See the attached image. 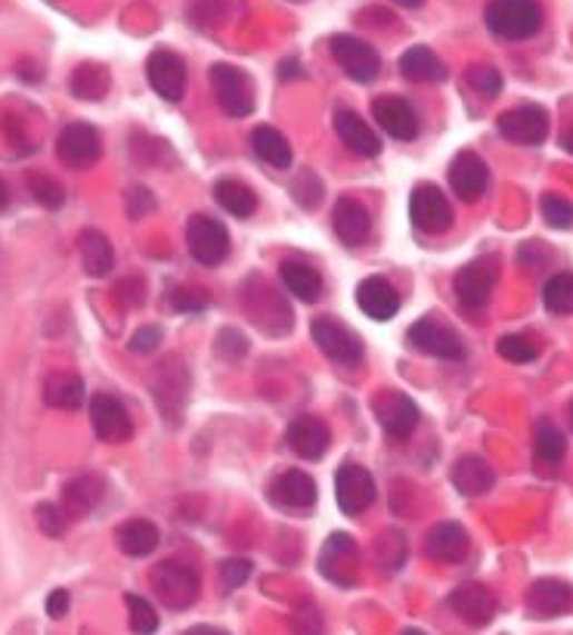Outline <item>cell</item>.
<instances>
[{
    "label": "cell",
    "instance_id": "2e32d148",
    "mask_svg": "<svg viewBox=\"0 0 573 635\" xmlns=\"http://www.w3.org/2000/svg\"><path fill=\"white\" fill-rule=\"evenodd\" d=\"M357 543L354 536L332 534L319 552V574L335 586H357Z\"/></svg>",
    "mask_w": 573,
    "mask_h": 635
},
{
    "label": "cell",
    "instance_id": "816d5d0a",
    "mask_svg": "<svg viewBox=\"0 0 573 635\" xmlns=\"http://www.w3.org/2000/svg\"><path fill=\"white\" fill-rule=\"evenodd\" d=\"M118 301L125 304V307H137V304H144V282L140 279H125V282H118Z\"/></svg>",
    "mask_w": 573,
    "mask_h": 635
},
{
    "label": "cell",
    "instance_id": "9a60e30c",
    "mask_svg": "<svg viewBox=\"0 0 573 635\" xmlns=\"http://www.w3.org/2000/svg\"><path fill=\"white\" fill-rule=\"evenodd\" d=\"M524 607L533 621H555L573 611V586L559 577H543L531 583L524 595Z\"/></svg>",
    "mask_w": 573,
    "mask_h": 635
},
{
    "label": "cell",
    "instance_id": "680465c9",
    "mask_svg": "<svg viewBox=\"0 0 573 635\" xmlns=\"http://www.w3.org/2000/svg\"><path fill=\"white\" fill-rule=\"evenodd\" d=\"M561 146H564V149H567V152L573 156V128L564 130V137H561Z\"/></svg>",
    "mask_w": 573,
    "mask_h": 635
},
{
    "label": "cell",
    "instance_id": "ba28073f",
    "mask_svg": "<svg viewBox=\"0 0 573 635\" xmlns=\"http://www.w3.org/2000/svg\"><path fill=\"white\" fill-rule=\"evenodd\" d=\"M409 345L428 354V357H437V360H465V341L462 335L446 326L441 319L422 317L418 323H413V329L406 333Z\"/></svg>",
    "mask_w": 573,
    "mask_h": 635
},
{
    "label": "cell",
    "instance_id": "7bdbcfd3",
    "mask_svg": "<svg viewBox=\"0 0 573 635\" xmlns=\"http://www.w3.org/2000/svg\"><path fill=\"white\" fill-rule=\"evenodd\" d=\"M465 85L472 87L474 93H481L484 100H493V97H500L502 75H500V69L477 62V66H472V69L465 72Z\"/></svg>",
    "mask_w": 573,
    "mask_h": 635
},
{
    "label": "cell",
    "instance_id": "8992f818",
    "mask_svg": "<svg viewBox=\"0 0 573 635\" xmlns=\"http://www.w3.org/2000/svg\"><path fill=\"white\" fill-rule=\"evenodd\" d=\"M57 156L59 161H62L66 168H72V171L93 168L102 156L100 130L93 128V125H85V121L66 125L57 137Z\"/></svg>",
    "mask_w": 573,
    "mask_h": 635
},
{
    "label": "cell",
    "instance_id": "7a4b0ae2",
    "mask_svg": "<svg viewBox=\"0 0 573 635\" xmlns=\"http://www.w3.org/2000/svg\"><path fill=\"white\" fill-rule=\"evenodd\" d=\"M149 388H152V397H156L158 413H161L165 419L171 421V425H177V421L184 419V409H187V400H189L187 363L180 360L177 354L165 357V360L156 366V373H152V381H149Z\"/></svg>",
    "mask_w": 573,
    "mask_h": 635
},
{
    "label": "cell",
    "instance_id": "8d00e7d4",
    "mask_svg": "<svg viewBox=\"0 0 573 635\" xmlns=\"http://www.w3.org/2000/svg\"><path fill=\"white\" fill-rule=\"evenodd\" d=\"M72 93L78 100H102L109 93V72L97 62H85L72 72Z\"/></svg>",
    "mask_w": 573,
    "mask_h": 635
},
{
    "label": "cell",
    "instance_id": "6da1fadb",
    "mask_svg": "<svg viewBox=\"0 0 573 635\" xmlns=\"http://www.w3.org/2000/svg\"><path fill=\"white\" fill-rule=\"evenodd\" d=\"M484 22L496 38L527 41L543 29V7L540 0H490Z\"/></svg>",
    "mask_w": 573,
    "mask_h": 635
},
{
    "label": "cell",
    "instance_id": "7402d4cb",
    "mask_svg": "<svg viewBox=\"0 0 573 635\" xmlns=\"http://www.w3.org/2000/svg\"><path fill=\"white\" fill-rule=\"evenodd\" d=\"M375 416L382 421V428L397 440L409 437L418 428V406L403 390H382V397L375 400Z\"/></svg>",
    "mask_w": 573,
    "mask_h": 635
},
{
    "label": "cell",
    "instance_id": "b9f144b4",
    "mask_svg": "<svg viewBox=\"0 0 573 635\" xmlns=\"http://www.w3.org/2000/svg\"><path fill=\"white\" fill-rule=\"evenodd\" d=\"M540 211H543V220L552 230H571L573 227V202L559 192H545Z\"/></svg>",
    "mask_w": 573,
    "mask_h": 635
},
{
    "label": "cell",
    "instance_id": "83f0119b",
    "mask_svg": "<svg viewBox=\"0 0 573 635\" xmlns=\"http://www.w3.org/2000/svg\"><path fill=\"white\" fill-rule=\"evenodd\" d=\"M401 72L413 85H441L446 81V62L431 47L418 43L401 57Z\"/></svg>",
    "mask_w": 573,
    "mask_h": 635
},
{
    "label": "cell",
    "instance_id": "d4e9b609",
    "mask_svg": "<svg viewBox=\"0 0 573 635\" xmlns=\"http://www.w3.org/2000/svg\"><path fill=\"white\" fill-rule=\"evenodd\" d=\"M286 440L288 447L295 449L302 459L316 463V459L326 456V449H329L332 444V431L329 425L323 419H316V416H298V419L288 425Z\"/></svg>",
    "mask_w": 573,
    "mask_h": 635
},
{
    "label": "cell",
    "instance_id": "f35d334b",
    "mask_svg": "<svg viewBox=\"0 0 573 635\" xmlns=\"http://www.w3.org/2000/svg\"><path fill=\"white\" fill-rule=\"evenodd\" d=\"M533 449H536V459L545 465H555L564 459L567 453V440L561 428H555L552 421H540L536 425V434H533Z\"/></svg>",
    "mask_w": 573,
    "mask_h": 635
},
{
    "label": "cell",
    "instance_id": "3957f363",
    "mask_svg": "<svg viewBox=\"0 0 573 635\" xmlns=\"http://www.w3.org/2000/svg\"><path fill=\"white\" fill-rule=\"evenodd\" d=\"M152 593L158 595V602L171 611H187L199 602L201 579L199 574L184 562H161L152 567L149 574Z\"/></svg>",
    "mask_w": 573,
    "mask_h": 635
},
{
    "label": "cell",
    "instance_id": "db71d44e",
    "mask_svg": "<svg viewBox=\"0 0 573 635\" xmlns=\"http://www.w3.org/2000/svg\"><path fill=\"white\" fill-rule=\"evenodd\" d=\"M295 633L298 635H323V621L316 617V611H302L298 617H295Z\"/></svg>",
    "mask_w": 573,
    "mask_h": 635
},
{
    "label": "cell",
    "instance_id": "60d3db41",
    "mask_svg": "<svg viewBox=\"0 0 573 635\" xmlns=\"http://www.w3.org/2000/svg\"><path fill=\"white\" fill-rule=\"evenodd\" d=\"M125 605H128V623L134 635H152L158 629V611L144 595L128 593L125 595Z\"/></svg>",
    "mask_w": 573,
    "mask_h": 635
},
{
    "label": "cell",
    "instance_id": "f5cc1de1",
    "mask_svg": "<svg viewBox=\"0 0 573 635\" xmlns=\"http://www.w3.org/2000/svg\"><path fill=\"white\" fill-rule=\"evenodd\" d=\"M69 605H72V598L66 589H53V593L47 595V614L53 617V621H62L66 614H69Z\"/></svg>",
    "mask_w": 573,
    "mask_h": 635
},
{
    "label": "cell",
    "instance_id": "f546056e",
    "mask_svg": "<svg viewBox=\"0 0 573 635\" xmlns=\"http://www.w3.org/2000/svg\"><path fill=\"white\" fill-rule=\"evenodd\" d=\"M43 400L47 406L53 409H78L85 406L87 390H85V378L78 373H69V369H59V373H50L47 381H43Z\"/></svg>",
    "mask_w": 573,
    "mask_h": 635
},
{
    "label": "cell",
    "instance_id": "d590c367",
    "mask_svg": "<svg viewBox=\"0 0 573 635\" xmlns=\"http://www.w3.org/2000/svg\"><path fill=\"white\" fill-rule=\"evenodd\" d=\"M215 199L227 215L239 217V220L258 211V196H255V189L245 187L243 180H217Z\"/></svg>",
    "mask_w": 573,
    "mask_h": 635
},
{
    "label": "cell",
    "instance_id": "5b68a950",
    "mask_svg": "<svg viewBox=\"0 0 573 635\" xmlns=\"http://www.w3.org/2000/svg\"><path fill=\"white\" fill-rule=\"evenodd\" d=\"M310 335H314L316 347H319L332 363H338V366L354 369V366H359V360H363V341H359V335L354 333L350 326L338 323L335 317H316L314 323H310Z\"/></svg>",
    "mask_w": 573,
    "mask_h": 635
},
{
    "label": "cell",
    "instance_id": "7dc6e473",
    "mask_svg": "<svg viewBox=\"0 0 573 635\" xmlns=\"http://www.w3.org/2000/svg\"><path fill=\"white\" fill-rule=\"evenodd\" d=\"M251 577V562L248 558H227L220 562V583L227 593H236L239 586H245Z\"/></svg>",
    "mask_w": 573,
    "mask_h": 635
},
{
    "label": "cell",
    "instance_id": "cb8c5ba5",
    "mask_svg": "<svg viewBox=\"0 0 573 635\" xmlns=\"http://www.w3.org/2000/svg\"><path fill=\"white\" fill-rule=\"evenodd\" d=\"M357 307L375 323H387L401 314V291L385 276H369L357 286Z\"/></svg>",
    "mask_w": 573,
    "mask_h": 635
},
{
    "label": "cell",
    "instance_id": "f907efd6",
    "mask_svg": "<svg viewBox=\"0 0 573 635\" xmlns=\"http://www.w3.org/2000/svg\"><path fill=\"white\" fill-rule=\"evenodd\" d=\"M158 345H161V329L158 326H144L130 338V350L134 354H152Z\"/></svg>",
    "mask_w": 573,
    "mask_h": 635
},
{
    "label": "cell",
    "instance_id": "6125c7cd",
    "mask_svg": "<svg viewBox=\"0 0 573 635\" xmlns=\"http://www.w3.org/2000/svg\"><path fill=\"white\" fill-rule=\"evenodd\" d=\"M571 425H573V404H571Z\"/></svg>",
    "mask_w": 573,
    "mask_h": 635
},
{
    "label": "cell",
    "instance_id": "f6af8a7d",
    "mask_svg": "<svg viewBox=\"0 0 573 635\" xmlns=\"http://www.w3.org/2000/svg\"><path fill=\"white\" fill-rule=\"evenodd\" d=\"M496 350H500L502 360L508 363H533L540 357V347L533 345L527 335H502Z\"/></svg>",
    "mask_w": 573,
    "mask_h": 635
},
{
    "label": "cell",
    "instance_id": "ac0fdd59",
    "mask_svg": "<svg viewBox=\"0 0 573 635\" xmlns=\"http://www.w3.org/2000/svg\"><path fill=\"white\" fill-rule=\"evenodd\" d=\"M270 503L283 512H307V508L316 506V484L314 477L307 472H298V468H288L283 475L273 477Z\"/></svg>",
    "mask_w": 573,
    "mask_h": 635
},
{
    "label": "cell",
    "instance_id": "484cf974",
    "mask_svg": "<svg viewBox=\"0 0 573 635\" xmlns=\"http://www.w3.org/2000/svg\"><path fill=\"white\" fill-rule=\"evenodd\" d=\"M335 133H338V140L347 146V152H354V156L375 159V156L382 152L378 133H375V130L363 121V116H357L354 109H338V112H335Z\"/></svg>",
    "mask_w": 573,
    "mask_h": 635
},
{
    "label": "cell",
    "instance_id": "e575fe53",
    "mask_svg": "<svg viewBox=\"0 0 573 635\" xmlns=\"http://www.w3.org/2000/svg\"><path fill=\"white\" fill-rule=\"evenodd\" d=\"M251 152L264 165L279 168V171H286L288 165H292V146H288L286 133L270 128V125H258V128L251 130Z\"/></svg>",
    "mask_w": 573,
    "mask_h": 635
},
{
    "label": "cell",
    "instance_id": "681fc988",
    "mask_svg": "<svg viewBox=\"0 0 573 635\" xmlns=\"http://www.w3.org/2000/svg\"><path fill=\"white\" fill-rule=\"evenodd\" d=\"M149 211H156V199H152V192L146 187H134L128 192V215L134 217V220H140V217H146Z\"/></svg>",
    "mask_w": 573,
    "mask_h": 635
},
{
    "label": "cell",
    "instance_id": "836d02e7",
    "mask_svg": "<svg viewBox=\"0 0 573 635\" xmlns=\"http://www.w3.org/2000/svg\"><path fill=\"white\" fill-rule=\"evenodd\" d=\"M78 251H81V264H85L87 276H97V279H102V276L112 274L115 251L106 232H100V230L81 232V236H78Z\"/></svg>",
    "mask_w": 573,
    "mask_h": 635
},
{
    "label": "cell",
    "instance_id": "ffe728a7",
    "mask_svg": "<svg viewBox=\"0 0 573 635\" xmlns=\"http://www.w3.org/2000/svg\"><path fill=\"white\" fill-rule=\"evenodd\" d=\"M449 187H453V192H456L462 202H477L490 187L487 161L481 159L477 152H472V149L458 152L453 165H449Z\"/></svg>",
    "mask_w": 573,
    "mask_h": 635
},
{
    "label": "cell",
    "instance_id": "52a82bcc",
    "mask_svg": "<svg viewBox=\"0 0 573 635\" xmlns=\"http://www.w3.org/2000/svg\"><path fill=\"white\" fill-rule=\"evenodd\" d=\"M187 248L192 258L205 267L224 264L229 255L227 227L211 215H192L187 224Z\"/></svg>",
    "mask_w": 573,
    "mask_h": 635
},
{
    "label": "cell",
    "instance_id": "603a6c76",
    "mask_svg": "<svg viewBox=\"0 0 573 635\" xmlns=\"http://www.w3.org/2000/svg\"><path fill=\"white\" fill-rule=\"evenodd\" d=\"M468 549H472L468 530L462 524H456V520H441L425 536V552H428L431 562L458 564L468 558Z\"/></svg>",
    "mask_w": 573,
    "mask_h": 635
},
{
    "label": "cell",
    "instance_id": "4dcf8cb0",
    "mask_svg": "<svg viewBox=\"0 0 573 635\" xmlns=\"http://www.w3.org/2000/svg\"><path fill=\"white\" fill-rule=\"evenodd\" d=\"M115 543H118V549L125 552L128 558H146V555H152V552L158 549L161 534H158V527L152 520L134 518L125 520V524L115 530Z\"/></svg>",
    "mask_w": 573,
    "mask_h": 635
},
{
    "label": "cell",
    "instance_id": "91938a15",
    "mask_svg": "<svg viewBox=\"0 0 573 635\" xmlns=\"http://www.w3.org/2000/svg\"><path fill=\"white\" fill-rule=\"evenodd\" d=\"M397 3H401V7H409V10H418L425 0H397Z\"/></svg>",
    "mask_w": 573,
    "mask_h": 635
},
{
    "label": "cell",
    "instance_id": "8fae6325",
    "mask_svg": "<svg viewBox=\"0 0 573 635\" xmlns=\"http://www.w3.org/2000/svg\"><path fill=\"white\" fill-rule=\"evenodd\" d=\"M146 78L161 100L180 102L187 93V62L180 53H174L168 47H158L146 59Z\"/></svg>",
    "mask_w": 573,
    "mask_h": 635
},
{
    "label": "cell",
    "instance_id": "7c38bea8",
    "mask_svg": "<svg viewBox=\"0 0 573 635\" xmlns=\"http://www.w3.org/2000/svg\"><path fill=\"white\" fill-rule=\"evenodd\" d=\"M496 128L508 140V143L517 146H540L545 143L549 137V112L536 102H527V106H515L508 112H502L496 118Z\"/></svg>",
    "mask_w": 573,
    "mask_h": 635
},
{
    "label": "cell",
    "instance_id": "9f6ffc18",
    "mask_svg": "<svg viewBox=\"0 0 573 635\" xmlns=\"http://www.w3.org/2000/svg\"><path fill=\"white\" fill-rule=\"evenodd\" d=\"M184 635H229L227 629H220V626H192V629H187Z\"/></svg>",
    "mask_w": 573,
    "mask_h": 635
},
{
    "label": "cell",
    "instance_id": "44dd1931",
    "mask_svg": "<svg viewBox=\"0 0 573 635\" xmlns=\"http://www.w3.org/2000/svg\"><path fill=\"white\" fill-rule=\"evenodd\" d=\"M373 118L378 121V128L385 130L387 137H394V140H416L418 137L416 109L409 106V100H403L397 93L375 97Z\"/></svg>",
    "mask_w": 573,
    "mask_h": 635
},
{
    "label": "cell",
    "instance_id": "c3c4849f",
    "mask_svg": "<svg viewBox=\"0 0 573 635\" xmlns=\"http://www.w3.org/2000/svg\"><path fill=\"white\" fill-rule=\"evenodd\" d=\"M217 354L227 357V360H239V357L248 354V338L243 333H236V329H224L217 335Z\"/></svg>",
    "mask_w": 573,
    "mask_h": 635
},
{
    "label": "cell",
    "instance_id": "4fadbf2b",
    "mask_svg": "<svg viewBox=\"0 0 573 635\" xmlns=\"http://www.w3.org/2000/svg\"><path fill=\"white\" fill-rule=\"evenodd\" d=\"M335 503L344 515H363L375 503V477L369 468L344 463L335 475Z\"/></svg>",
    "mask_w": 573,
    "mask_h": 635
},
{
    "label": "cell",
    "instance_id": "11a10c76",
    "mask_svg": "<svg viewBox=\"0 0 573 635\" xmlns=\"http://www.w3.org/2000/svg\"><path fill=\"white\" fill-rule=\"evenodd\" d=\"M196 295V289H177V295H174V304L180 307V310H199V307H205V298H192Z\"/></svg>",
    "mask_w": 573,
    "mask_h": 635
},
{
    "label": "cell",
    "instance_id": "4316f807",
    "mask_svg": "<svg viewBox=\"0 0 573 635\" xmlns=\"http://www.w3.org/2000/svg\"><path fill=\"white\" fill-rule=\"evenodd\" d=\"M332 230L344 246L357 248L369 239L373 220H369V211L357 199H338L335 208H332Z\"/></svg>",
    "mask_w": 573,
    "mask_h": 635
},
{
    "label": "cell",
    "instance_id": "bcb514c9",
    "mask_svg": "<svg viewBox=\"0 0 573 635\" xmlns=\"http://www.w3.org/2000/svg\"><path fill=\"white\" fill-rule=\"evenodd\" d=\"M292 196L298 199L302 208H316L323 202V180L314 171H302L292 180Z\"/></svg>",
    "mask_w": 573,
    "mask_h": 635
},
{
    "label": "cell",
    "instance_id": "6f0895ef",
    "mask_svg": "<svg viewBox=\"0 0 573 635\" xmlns=\"http://www.w3.org/2000/svg\"><path fill=\"white\" fill-rule=\"evenodd\" d=\"M7 205H10V187H7V180L0 177V211H3Z\"/></svg>",
    "mask_w": 573,
    "mask_h": 635
},
{
    "label": "cell",
    "instance_id": "277c9868",
    "mask_svg": "<svg viewBox=\"0 0 573 635\" xmlns=\"http://www.w3.org/2000/svg\"><path fill=\"white\" fill-rule=\"evenodd\" d=\"M211 90H215L217 106L227 112L229 118L251 116L255 109V85L248 72L229 62H217L211 66Z\"/></svg>",
    "mask_w": 573,
    "mask_h": 635
},
{
    "label": "cell",
    "instance_id": "ab89813d",
    "mask_svg": "<svg viewBox=\"0 0 573 635\" xmlns=\"http://www.w3.org/2000/svg\"><path fill=\"white\" fill-rule=\"evenodd\" d=\"M26 183H29V192L34 196V202L43 205V208L57 211V208L66 205V187L59 183L57 177H50V173L43 171H31Z\"/></svg>",
    "mask_w": 573,
    "mask_h": 635
},
{
    "label": "cell",
    "instance_id": "f1b7e54d",
    "mask_svg": "<svg viewBox=\"0 0 573 635\" xmlns=\"http://www.w3.org/2000/svg\"><path fill=\"white\" fill-rule=\"evenodd\" d=\"M449 477H453V487L462 496H472V499L474 496H484L496 484V472L481 456H462V459H456Z\"/></svg>",
    "mask_w": 573,
    "mask_h": 635
},
{
    "label": "cell",
    "instance_id": "1f68e13d",
    "mask_svg": "<svg viewBox=\"0 0 573 635\" xmlns=\"http://www.w3.org/2000/svg\"><path fill=\"white\" fill-rule=\"evenodd\" d=\"M279 276H283V286L288 289V295H295V298H302V301H319V295H323V276H319L314 264L288 258L279 264Z\"/></svg>",
    "mask_w": 573,
    "mask_h": 635
},
{
    "label": "cell",
    "instance_id": "d6a6232c",
    "mask_svg": "<svg viewBox=\"0 0 573 635\" xmlns=\"http://www.w3.org/2000/svg\"><path fill=\"white\" fill-rule=\"evenodd\" d=\"M102 493H106V484L100 475H78L62 487V508L75 518H81L100 506Z\"/></svg>",
    "mask_w": 573,
    "mask_h": 635
},
{
    "label": "cell",
    "instance_id": "ee69618b",
    "mask_svg": "<svg viewBox=\"0 0 573 635\" xmlns=\"http://www.w3.org/2000/svg\"><path fill=\"white\" fill-rule=\"evenodd\" d=\"M69 512L57 503H41V506L34 508V520H38V527H41L43 536H50V539H59V536H66L69 530Z\"/></svg>",
    "mask_w": 573,
    "mask_h": 635
},
{
    "label": "cell",
    "instance_id": "d6986e66",
    "mask_svg": "<svg viewBox=\"0 0 573 635\" xmlns=\"http://www.w3.org/2000/svg\"><path fill=\"white\" fill-rule=\"evenodd\" d=\"M449 607L456 611L458 621H465L468 626H487L496 617L500 602L484 583H462L449 593Z\"/></svg>",
    "mask_w": 573,
    "mask_h": 635
},
{
    "label": "cell",
    "instance_id": "74e56055",
    "mask_svg": "<svg viewBox=\"0 0 573 635\" xmlns=\"http://www.w3.org/2000/svg\"><path fill=\"white\" fill-rule=\"evenodd\" d=\"M543 304L545 310L555 314V317L573 314V274L561 270V274L549 276L543 286Z\"/></svg>",
    "mask_w": 573,
    "mask_h": 635
},
{
    "label": "cell",
    "instance_id": "5bb4252c",
    "mask_svg": "<svg viewBox=\"0 0 573 635\" xmlns=\"http://www.w3.org/2000/svg\"><path fill=\"white\" fill-rule=\"evenodd\" d=\"M496 279H500L496 260L477 258L458 270L456 279H453V289H456L458 301L465 304L468 310H481V307H487L490 295L496 289Z\"/></svg>",
    "mask_w": 573,
    "mask_h": 635
},
{
    "label": "cell",
    "instance_id": "94428289",
    "mask_svg": "<svg viewBox=\"0 0 573 635\" xmlns=\"http://www.w3.org/2000/svg\"><path fill=\"white\" fill-rule=\"evenodd\" d=\"M401 635H428V633H422V629H403Z\"/></svg>",
    "mask_w": 573,
    "mask_h": 635
},
{
    "label": "cell",
    "instance_id": "9c48e42d",
    "mask_svg": "<svg viewBox=\"0 0 573 635\" xmlns=\"http://www.w3.org/2000/svg\"><path fill=\"white\" fill-rule=\"evenodd\" d=\"M409 220L413 227L428 236L446 232L453 227V205L444 196V189L434 183H418L409 196Z\"/></svg>",
    "mask_w": 573,
    "mask_h": 635
},
{
    "label": "cell",
    "instance_id": "e0dca14e",
    "mask_svg": "<svg viewBox=\"0 0 573 635\" xmlns=\"http://www.w3.org/2000/svg\"><path fill=\"white\" fill-rule=\"evenodd\" d=\"M90 421H93L97 437L106 444H125L134 434L130 413L115 394H93L90 397Z\"/></svg>",
    "mask_w": 573,
    "mask_h": 635
},
{
    "label": "cell",
    "instance_id": "30bf717a",
    "mask_svg": "<svg viewBox=\"0 0 573 635\" xmlns=\"http://www.w3.org/2000/svg\"><path fill=\"white\" fill-rule=\"evenodd\" d=\"M332 57L347 72V78H354L359 85H373L382 72V57L375 53L373 43H366L357 34H335Z\"/></svg>",
    "mask_w": 573,
    "mask_h": 635
}]
</instances>
